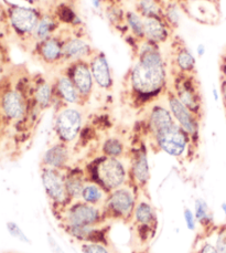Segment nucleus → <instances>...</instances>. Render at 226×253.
Wrapping results in <instances>:
<instances>
[{"instance_id":"5","label":"nucleus","mask_w":226,"mask_h":253,"mask_svg":"<svg viewBox=\"0 0 226 253\" xmlns=\"http://www.w3.org/2000/svg\"><path fill=\"white\" fill-rule=\"evenodd\" d=\"M83 125L82 113L73 107L61 110L55 117L54 129L62 143H71L78 136Z\"/></svg>"},{"instance_id":"28","label":"nucleus","mask_w":226,"mask_h":253,"mask_svg":"<svg viewBox=\"0 0 226 253\" xmlns=\"http://www.w3.org/2000/svg\"><path fill=\"white\" fill-rule=\"evenodd\" d=\"M65 186H67V191L70 198H78L82 197V193L84 189V184L81 177L75 174H71L65 178Z\"/></svg>"},{"instance_id":"47","label":"nucleus","mask_w":226,"mask_h":253,"mask_svg":"<svg viewBox=\"0 0 226 253\" xmlns=\"http://www.w3.org/2000/svg\"><path fill=\"white\" fill-rule=\"evenodd\" d=\"M222 57L226 58V49H225V51H224V53H223V55H222Z\"/></svg>"},{"instance_id":"29","label":"nucleus","mask_w":226,"mask_h":253,"mask_svg":"<svg viewBox=\"0 0 226 253\" xmlns=\"http://www.w3.org/2000/svg\"><path fill=\"white\" fill-rule=\"evenodd\" d=\"M136 220L141 224H149L153 221L154 213L151 206L147 203H140L135 210Z\"/></svg>"},{"instance_id":"36","label":"nucleus","mask_w":226,"mask_h":253,"mask_svg":"<svg viewBox=\"0 0 226 253\" xmlns=\"http://www.w3.org/2000/svg\"><path fill=\"white\" fill-rule=\"evenodd\" d=\"M220 93H221V97H222L224 109L226 111V80L222 78H220Z\"/></svg>"},{"instance_id":"45","label":"nucleus","mask_w":226,"mask_h":253,"mask_svg":"<svg viewBox=\"0 0 226 253\" xmlns=\"http://www.w3.org/2000/svg\"><path fill=\"white\" fill-rule=\"evenodd\" d=\"M56 253H64V252L61 250L58 246H56Z\"/></svg>"},{"instance_id":"7","label":"nucleus","mask_w":226,"mask_h":253,"mask_svg":"<svg viewBox=\"0 0 226 253\" xmlns=\"http://www.w3.org/2000/svg\"><path fill=\"white\" fill-rule=\"evenodd\" d=\"M63 71L73 81L75 87L79 93V96H81V100L86 101L91 96L94 85H95L88 60H78L69 63Z\"/></svg>"},{"instance_id":"13","label":"nucleus","mask_w":226,"mask_h":253,"mask_svg":"<svg viewBox=\"0 0 226 253\" xmlns=\"http://www.w3.org/2000/svg\"><path fill=\"white\" fill-rule=\"evenodd\" d=\"M41 178L46 194L55 203L64 204L70 198L65 186V178L61 175L60 169L45 167L42 171Z\"/></svg>"},{"instance_id":"19","label":"nucleus","mask_w":226,"mask_h":253,"mask_svg":"<svg viewBox=\"0 0 226 253\" xmlns=\"http://www.w3.org/2000/svg\"><path fill=\"white\" fill-rule=\"evenodd\" d=\"M176 124L171 112L163 105H154L149 114V127L153 135Z\"/></svg>"},{"instance_id":"2","label":"nucleus","mask_w":226,"mask_h":253,"mask_svg":"<svg viewBox=\"0 0 226 253\" xmlns=\"http://www.w3.org/2000/svg\"><path fill=\"white\" fill-rule=\"evenodd\" d=\"M37 8L19 6V4H9L7 9V19L18 38L22 40L31 39L35 34L40 18L42 16Z\"/></svg>"},{"instance_id":"8","label":"nucleus","mask_w":226,"mask_h":253,"mask_svg":"<svg viewBox=\"0 0 226 253\" xmlns=\"http://www.w3.org/2000/svg\"><path fill=\"white\" fill-rule=\"evenodd\" d=\"M167 100L169 110L177 124L189 135V137H195L199 133V121L197 116L192 113L183 103L179 100L172 90H168Z\"/></svg>"},{"instance_id":"27","label":"nucleus","mask_w":226,"mask_h":253,"mask_svg":"<svg viewBox=\"0 0 226 253\" xmlns=\"http://www.w3.org/2000/svg\"><path fill=\"white\" fill-rule=\"evenodd\" d=\"M102 152L107 157L119 158L125 152L124 143L116 137L107 138L102 146Z\"/></svg>"},{"instance_id":"11","label":"nucleus","mask_w":226,"mask_h":253,"mask_svg":"<svg viewBox=\"0 0 226 253\" xmlns=\"http://www.w3.org/2000/svg\"><path fill=\"white\" fill-rule=\"evenodd\" d=\"M96 52L89 41L82 36H67L63 42L64 64L75 62L78 60H89Z\"/></svg>"},{"instance_id":"12","label":"nucleus","mask_w":226,"mask_h":253,"mask_svg":"<svg viewBox=\"0 0 226 253\" xmlns=\"http://www.w3.org/2000/svg\"><path fill=\"white\" fill-rule=\"evenodd\" d=\"M88 63L96 85L103 90H111L114 85V78H113L110 61L105 52L96 50V52L88 60Z\"/></svg>"},{"instance_id":"23","label":"nucleus","mask_w":226,"mask_h":253,"mask_svg":"<svg viewBox=\"0 0 226 253\" xmlns=\"http://www.w3.org/2000/svg\"><path fill=\"white\" fill-rule=\"evenodd\" d=\"M125 28L136 42L145 39L144 18L134 9L125 12Z\"/></svg>"},{"instance_id":"30","label":"nucleus","mask_w":226,"mask_h":253,"mask_svg":"<svg viewBox=\"0 0 226 253\" xmlns=\"http://www.w3.org/2000/svg\"><path fill=\"white\" fill-rule=\"evenodd\" d=\"M103 191L100 187L96 185H87L84 187L83 193H82V198L87 204L95 205L100 203L103 198Z\"/></svg>"},{"instance_id":"9","label":"nucleus","mask_w":226,"mask_h":253,"mask_svg":"<svg viewBox=\"0 0 226 253\" xmlns=\"http://www.w3.org/2000/svg\"><path fill=\"white\" fill-rule=\"evenodd\" d=\"M65 37L58 32L55 36L35 44V53L42 63L49 67L64 64L63 42Z\"/></svg>"},{"instance_id":"6","label":"nucleus","mask_w":226,"mask_h":253,"mask_svg":"<svg viewBox=\"0 0 226 253\" xmlns=\"http://www.w3.org/2000/svg\"><path fill=\"white\" fill-rule=\"evenodd\" d=\"M153 136L158 147L173 157L182 156L189 144V135L177 123Z\"/></svg>"},{"instance_id":"32","label":"nucleus","mask_w":226,"mask_h":253,"mask_svg":"<svg viewBox=\"0 0 226 253\" xmlns=\"http://www.w3.org/2000/svg\"><path fill=\"white\" fill-rule=\"evenodd\" d=\"M6 227H7L8 232L10 233V236L13 237L15 239H17V240L21 241V242H25V243L30 242L29 238L26 236V233L23 232L22 229L19 227V224H17L16 222L8 221L7 224H6Z\"/></svg>"},{"instance_id":"20","label":"nucleus","mask_w":226,"mask_h":253,"mask_svg":"<svg viewBox=\"0 0 226 253\" xmlns=\"http://www.w3.org/2000/svg\"><path fill=\"white\" fill-rule=\"evenodd\" d=\"M70 153L65 143H58L51 146L43 155V164L48 168L61 169L69 162Z\"/></svg>"},{"instance_id":"15","label":"nucleus","mask_w":226,"mask_h":253,"mask_svg":"<svg viewBox=\"0 0 226 253\" xmlns=\"http://www.w3.org/2000/svg\"><path fill=\"white\" fill-rule=\"evenodd\" d=\"M171 61L172 68L177 73L195 74L196 59L182 40L173 41Z\"/></svg>"},{"instance_id":"31","label":"nucleus","mask_w":226,"mask_h":253,"mask_svg":"<svg viewBox=\"0 0 226 253\" xmlns=\"http://www.w3.org/2000/svg\"><path fill=\"white\" fill-rule=\"evenodd\" d=\"M194 214L196 220L200 222L211 221V211L203 199H197L194 206Z\"/></svg>"},{"instance_id":"17","label":"nucleus","mask_w":226,"mask_h":253,"mask_svg":"<svg viewBox=\"0 0 226 253\" xmlns=\"http://www.w3.org/2000/svg\"><path fill=\"white\" fill-rule=\"evenodd\" d=\"M53 85L55 94L67 104H78L79 102H82L77 88L75 87L73 81L64 71L55 78Z\"/></svg>"},{"instance_id":"25","label":"nucleus","mask_w":226,"mask_h":253,"mask_svg":"<svg viewBox=\"0 0 226 253\" xmlns=\"http://www.w3.org/2000/svg\"><path fill=\"white\" fill-rule=\"evenodd\" d=\"M183 12L185 11H183L181 3L176 1V0L163 4L162 6L163 19L167 21L169 27H170L173 31H176L179 28V26H180Z\"/></svg>"},{"instance_id":"34","label":"nucleus","mask_w":226,"mask_h":253,"mask_svg":"<svg viewBox=\"0 0 226 253\" xmlns=\"http://www.w3.org/2000/svg\"><path fill=\"white\" fill-rule=\"evenodd\" d=\"M183 215H185V220L187 223V227L189 228V230H194L195 229V224H196V217L194 212H192V210L189 208L185 209V212H183Z\"/></svg>"},{"instance_id":"18","label":"nucleus","mask_w":226,"mask_h":253,"mask_svg":"<svg viewBox=\"0 0 226 253\" xmlns=\"http://www.w3.org/2000/svg\"><path fill=\"white\" fill-rule=\"evenodd\" d=\"M60 28V21L55 15L51 12H43L40 18L38 26L35 30V34L32 36V41L35 44L38 42L44 41L51 37L58 34V29Z\"/></svg>"},{"instance_id":"43","label":"nucleus","mask_w":226,"mask_h":253,"mask_svg":"<svg viewBox=\"0 0 226 253\" xmlns=\"http://www.w3.org/2000/svg\"><path fill=\"white\" fill-rule=\"evenodd\" d=\"M157 1L159 2V3H161L162 6L163 4H166V3H168V2H170V1H174V0H157ZM177 1V0H176Z\"/></svg>"},{"instance_id":"41","label":"nucleus","mask_w":226,"mask_h":253,"mask_svg":"<svg viewBox=\"0 0 226 253\" xmlns=\"http://www.w3.org/2000/svg\"><path fill=\"white\" fill-rule=\"evenodd\" d=\"M91 1H92V6L94 9H96V10H100V9H102L103 0H91Z\"/></svg>"},{"instance_id":"38","label":"nucleus","mask_w":226,"mask_h":253,"mask_svg":"<svg viewBox=\"0 0 226 253\" xmlns=\"http://www.w3.org/2000/svg\"><path fill=\"white\" fill-rule=\"evenodd\" d=\"M220 73H221V77L220 78L226 80V58H224V57L221 58Z\"/></svg>"},{"instance_id":"1","label":"nucleus","mask_w":226,"mask_h":253,"mask_svg":"<svg viewBox=\"0 0 226 253\" xmlns=\"http://www.w3.org/2000/svg\"><path fill=\"white\" fill-rule=\"evenodd\" d=\"M136 62L129 71V85L134 94L149 100L156 97L168 83V63L160 45L147 39L136 42Z\"/></svg>"},{"instance_id":"4","label":"nucleus","mask_w":226,"mask_h":253,"mask_svg":"<svg viewBox=\"0 0 226 253\" xmlns=\"http://www.w3.org/2000/svg\"><path fill=\"white\" fill-rule=\"evenodd\" d=\"M97 181L107 189H116L124 184L126 169L118 158L104 156L95 163L93 168Z\"/></svg>"},{"instance_id":"24","label":"nucleus","mask_w":226,"mask_h":253,"mask_svg":"<svg viewBox=\"0 0 226 253\" xmlns=\"http://www.w3.org/2000/svg\"><path fill=\"white\" fill-rule=\"evenodd\" d=\"M133 175L139 184H145L149 179V163L145 149H139L136 154L133 164Z\"/></svg>"},{"instance_id":"35","label":"nucleus","mask_w":226,"mask_h":253,"mask_svg":"<svg viewBox=\"0 0 226 253\" xmlns=\"http://www.w3.org/2000/svg\"><path fill=\"white\" fill-rule=\"evenodd\" d=\"M215 248L218 249L219 253H226V231L220 234Z\"/></svg>"},{"instance_id":"3","label":"nucleus","mask_w":226,"mask_h":253,"mask_svg":"<svg viewBox=\"0 0 226 253\" xmlns=\"http://www.w3.org/2000/svg\"><path fill=\"white\" fill-rule=\"evenodd\" d=\"M173 92L177 97L196 116L200 114L202 97L200 86L195 79V74L177 73L174 76Z\"/></svg>"},{"instance_id":"40","label":"nucleus","mask_w":226,"mask_h":253,"mask_svg":"<svg viewBox=\"0 0 226 253\" xmlns=\"http://www.w3.org/2000/svg\"><path fill=\"white\" fill-rule=\"evenodd\" d=\"M205 52H206L205 44H203V43H199V44H197V46H196V54H197V57H199V58L204 57Z\"/></svg>"},{"instance_id":"46","label":"nucleus","mask_w":226,"mask_h":253,"mask_svg":"<svg viewBox=\"0 0 226 253\" xmlns=\"http://www.w3.org/2000/svg\"><path fill=\"white\" fill-rule=\"evenodd\" d=\"M120 1H137V0H120Z\"/></svg>"},{"instance_id":"21","label":"nucleus","mask_w":226,"mask_h":253,"mask_svg":"<svg viewBox=\"0 0 226 253\" xmlns=\"http://www.w3.org/2000/svg\"><path fill=\"white\" fill-rule=\"evenodd\" d=\"M108 206L117 214H129L134 208V197L129 190L117 189L110 197Z\"/></svg>"},{"instance_id":"26","label":"nucleus","mask_w":226,"mask_h":253,"mask_svg":"<svg viewBox=\"0 0 226 253\" xmlns=\"http://www.w3.org/2000/svg\"><path fill=\"white\" fill-rule=\"evenodd\" d=\"M134 10L137 11L143 18L162 15V4L159 3L157 0H137L135 2Z\"/></svg>"},{"instance_id":"44","label":"nucleus","mask_w":226,"mask_h":253,"mask_svg":"<svg viewBox=\"0 0 226 253\" xmlns=\"http://www.w3.org/2000/svg\"><path fill=\"white\" fill-rule=\"evenodd\" d=\"M222 210L224 211V214L226 217V204H222Z\"/></svg>"},{"instance_id":"10","label":"nucleus","mask_w":226,"mask_h":253,"mask_svg":"<svg viewBox=\"0 0 226 253\" xmlns=\"http://www.w3.org/2000/svg\"><path fill=\"white\" fill-rule=\"evenodd\" d=\"M27 100L17 88H9L0 96V111L9 121H20L27 113Z\"/></svg>"},{"instance_id":"22","label":"nucleus","mask_w":226,"mask_h":253,"mask_svg":"<svg viewBox=\"0 0 226 253\" xmlns=\"http://www.w3.org/2000/svg\"><path fill=\"white\" fill-rule=\"evenodd\" d=\"M55 95L54 85L44 79H41L34 88V100L37 106L45 110L51 106Z\"/></svg>"},{"instance_id":"48","label":"nucleus","mask_w":226,"mask_h":253,"mask_svg":"<svg viewBox=\"0 0 226 253\" xmlns=\"http://www.w3.org/2000/svg\"><path fill=\"white\" fill-rule=\"evenodd\" d=\"M177 1H178V2H180V3H182V2H183V0H177Z\"/></svg>"},{"instance_id":"33","label":"nucleus","mask_w":226,"mask_h":253,"mask_svg":"<svg viewBox=\"0 0 226 253\" xmlns=\"http://www.w3.org/2000/svg\"><path fill=\"white\" fill-rule=\"evenodd\" d=\"M83 253H110L104 246L100 245L97 242H91V243H85L82 248Z\"/></svg>"},{"instance_id":"16","label":"nucleus","mask_w":226,"mask_h":253,"mask_svg":"<svg viewBox=\"0 0 226 253\" xmlns=\"http://www.w3.org/2000/svg\"><path fill=\"white\" fill-rule=\"evenodd\" d=\"M100 219V212L93 205L78 203L70 209L68 222L70 227H91Z\"/></svg>"},{"instance_id":"42","label":"nucleus","mask_w":226,"mask_h":253,"mask_svg":"<svg viewBox=\"0 0 226 253\" xmlns=\"http://www.w3.org/2000/svg\"><path fill=\"white\" fill-rule=\"evenodd\" d=\"M220 95H221V93H220V91L218 90V88L216 87H214L213 88V96H214V100L218 102L219 101V98H220Z\"/></svg>"},{"instance_id":"39","label":"nucleus","mask_w":226,"mask_h":253,"mask_svg":"<svg viewBox=\"0 0 226 253\" xmlns=\"http://www.w3.org/2000/svg\"><path fill=\"white\" fill-rule=\"evenodd\" d=\"M189 2H209V3H213L214 6H219V1L218 0H183L182 4H186V3H189Z\"/></svg>"},{"instance_id":"37","label":"nucleus","mask_w":226,"mask_h":253,"mask_svg":"<svg viewBox=\"0 0 226 253\" xmlns=\"http://www.w3.org/2000/svg\"><path fill=\"white\" fill-rule=\"evenodd\" d=\"M199 253H219V251L214 246L210 245V243H206V245L201 248Z\"/></svg>"},{"instance_id":"14","label":"nucleus","mask_w":226,"mask_h":253,"mask_svg":"<svg viewBox=\"0 0 226 253\" xmlns=\"http://www.w3.org/2000/svg\"><path fill=\"white\" fill-rule=\"evenodd\" d=\"M145 26V39L161 45L170 41L173 36L171 29L167 21L163 19L162 15L149 16L144 18Z\"/></svg>"}]
</instances>
